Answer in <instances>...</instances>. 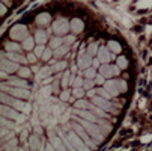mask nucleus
Masks as SVG:
<instances>
[{
  "label": "nucleus",
  "instance_id": "18",
  "mask_svg": "<svg viewBox=\"0 0 152 151\" xmlns=\"http://www.w3.org/2000/svg\"><path fill=\"white\" fill-rule=\"evenodd\" d=\"M3 56H6L8 59H11V60H14V62H18V63H21V65H26V63L29 62V59H27V57L21 56L18 52H6Z\"/></svg>",
  "mask_w": 152,
  "mask_h": 151
},
{
  "label": "nucleus",
  "instance_id": "49",
  "mask_svg": "<svg viewBox=\"0 0 152 151\" xmlns=\"http://www.w3.org/2000/svg\"><path fill=\"white\" fill-rule=\"evenodd\" d=\"M74 112V109H68V110H65V113L62 115V118H60V122H66L68 119H69V116H71V113Z\"/></svg>",
  "mask_w": 152,
  "mask_h": 151
},
{
  "label": "nucleus",
  "instance_id": "50",
  "mask_svg": "<svg viewBox=\"0 0 152 151\" xmlns=\"http://www.w3.org/2000/svg\"><path fill=\"white\" fill-rule=\"evenodd\" d=\"M74 41H75V35H68V36H63V44H66V46H71Z\"/></svg>",
  "mask_w": 152,
  "mask_h": 151
},
{
  "label": "nucleus",
  "instance_id": "42",
  "mask_svg": "<svg viewBox=\"0 0 152 151\" xmlns=\"http://www.w3.org/2000/svg\"><path fill=\"white\" fill-rule=\"evenodd\" d=\"M116 60H118V65H119L121 70H126L128 68V59L125 56H119V57H116Z\"/></svg>",
  "mask_w": 152,
  "mask_h": 151
},
{
  "label": "nucleus",
  "instance_id": "35",
  "mask_svg": "<svg viewBox=\"0 0 152 151\" xmlns=\"http://www.w3.org/2000/svg\"><path fill=\"white\" fill-rule=\"evenodd\" d=\"M107 47L110 49L113 53H121V52H122V47H121V44H119L118 41H108Z\"/></svg>",
  "mask_w": 152,
  "mask_h": 151
},
{
  "label": "nucleus",
  "instance_id": "19",
  "mask_svg": "<svg viewBox=\"0 0 152 151\" xmlns=\"http://www.w3.org/2000/svg\"><path fill=\"white\" fill-rule=\"evenodd\" d=\"M104 88L112 94V97H118L121 92H119V88H118V83H116V80H107L105 83H104Z\"/></svg>",
  "mask_w": 152,
  "mask_h": 151
},
{
  "label": "nucleus",
  "instance_id": "8",
  "mask_svg": "<svg viewBox=\"0 0 152 151\" xmlns=\"http://www.w3.org/2000/svg\"><path fill=\"white\" fill-rule=\"evenodd\" d=\"M71 128H74V130H75V132H77L81 138H83V141L89 145V148H91V150L96 148V145H95V144H92V142H94V139L91 138V135L88 133V130H86V128H84L80 122H77V121H75L74 124H71Z\"/></svg>",
  "mask_w": 152,
  "mask_h": 151
},
{
  "label": "nucleus",
  "instance_id": "47",
  "mask_svg": "<svg viewBox=\"0 0 152 151\" xmlns=\"http://www.w3.org/2000/svg\"><path fill=\"white\" fill-rule=\"evenodd\" d=\"M51 56H54V55H53V49L50 47V49H45L44 55H42V59L44 60H51Z\"/></svg>",
  "mask_w": 152,
  "mask_h": 151
},
{
  "label": "nucleus",
  "instance_id": "59",
  "mask_svg": "<svg viewBox=\"0 0 152 151\" xmlns=\"http://www.w3.org/2000/svg\"><path fill=\"white\" fill-rule=\"evenodd\" d=\"M57 88H59V82H54V85H53V89H54V91H57Z\"/></svg>",
  "mask_w": 152,
  "mask_h": 151
},
{
  "label": "nucleus",
  "instance_id": "6",
  "mask_svg": "<svg viewBox=\"0 0 152 151\" xmlns=\"http://www.w3.org/2000/svg\"><path fill=\"white\" fill-rule=\"evenodd\" d=\"M2 91H5L6 94H11L17 98H23L27 100L30 97V91L29 88H18V86H9V85H2Z\"/></svg>",
  "mask_w": 152,
  "mask_h": 151
},
{
  "label": "nucleus",
  "instance_id": "55",
  "mask_svg": "<svg viewBox=\"0 0 152 151\" xmlns=\"http://www.w3.org/2000/svg\"><path fill=\"white\" fill-rule=\"evenodd\" d=\"M86 94H88V97H91V98H92V97H95V95L98 94V89H94V88H92V89H89Z\"/></svg>",
  "mask_w": 152,
  "mask_h": 151
},
{
  "label": "nucleus",
  "instance_id": "43",
  "mask_svg": "<svg viewBox=\"0 0 152 151\" xmlns=\"http://www.w3.org/2000/svg\"><path fill=\"white\" fill-rule=\"evenodd\" d=\"M84 94H86L84 88H72V97L74 98H83Z\"/></svg>",
  "mask_w": 152,
  "mask_h": 151
},
{
  "label": "nucleus",
  "instance_id": "26",
  "mask_svg": "<svg viewBox=\"0 0 152 151\" xmlns=\"http://www.w3.org/2000/svg\"><path fill=\"white\" fill-rule=\"evenodd\" d=\"M15 130L12 128H8V127H2V142H8L9 139H12L15 136Z\"/></svg>",
  "mask_w": 152,
  "mask_h": 151
},
{
  "label": "nucleus",
  "instance_id": "5",
  "mask_svg": "<svg viewBox=\"0 0 152 151\" xmlns=\"http://www.w3.org/2000/svg\"><path fill=\"white\" fill-rule=\"evenodd\" d=\"M51 30L53 33L59 35V36H65V33H68V30H71V21H68L65 17H59L57 20L53 21L51 24Z\"/></svg>",
  "mask_w": 152,
  "mask_h": 151
},
{
  "label": "nucleus",
  "instance_id": "58",
  "mask_svg": "<svg viewBox=\"0 0 152 151\" xmlns=\"http://www.w3.org/2000/svg\"><path fill=\"white\" fill-rule=\"evenodd\" d=\"M50 82H53V80H51V79H48V77H47V79H44V82H42V83H44V85H48V83H50Z\"/></svg>",
  "mask_w": 152,
  "mask_h": 151
},
{
  "label": "nucleus",
  "instance_id": "34",
  "mask_svg": "<svg viewBox=\"0 0 152 151\" xmlns=\"http://www.w3.org/2000/svg\"><path fill=\"white\" fill-rule=\"evenodd\" d=\"M98 125L101 127V130L104 132V135H107V133H110V132H112V125L108 124L105 119H98Z\"/></svg>",
  "mask_w": 152,
  "mask_h": 151
},
{
  "label": "nucleus",
  "instance_id": "3",
  "mask_svg": "<svg viewBox=\"0 0 152 151\" xmlns=\"http://www.w3.org/2000/svg\"><path fill=\"white\" fill-rule=\"evenodd\" d=\"M68 135V150H91L89 145L83 141V138L74 130H68V127H65Z\"/></svg>",
  "mask_w": 152,
  "mask_h": 151
},
{
  "label": "nucleus",
  "instance_id": "29",
  "mask_svg": "<svg viewBox=\"0 0 152 151\" xmlns=\"http://www.w3.org/2000/svg\"><path fill=\"white\" fill-rule=\"evenodd\" d=\"M5 49H6V52H20L23 49V46L17 44V41H11V42H6L5 44Z\"/></svg>",
  "mask_w": 152,
  "mask_h": 151
},
{
  "label": "nucleus",
  "instance_id": "60",
  "mask_svg": "<svg viewBox=\"0 0 152 151\" xmlns=\"http://www.w3.org/2000/svg\"><path fill=\"white\" fill-rule=\"evenodd\" d=\"M2 2H3L5 5H9V3H11V2H9V0H2Z\"/></svg>",
  "mask_w": 152,
  "mask_h": 151
},
{
  "label": "nucleus",
  "instance_id": "20",
  "mask_svg": "<svg viewBox=\"0 0 152 151\" xmlns=\"http://www.w3.org/2000/svg\"><path fill=\"white\" fill-rule=\"evenodd\" d=\"M50 21H51V15H50L48 12H41V14L36 17L35 23H36L38 26H48Z\"/></svg>",
  "mask_w": 152,
  "mask_h": 151
},
{
  "label": "nucleus",
  "instance_id": "14",
  "mask_svg": "<svg viewBox=\"0 0 152 151\" xmlns=\"http://www.w3.org/2000/svg\"><path fill=\"white\" fill-rule=\"evenodd\" d=\"M20 65H21V63L14 62V60H11V59H8L6 56L2 55V70H5L6 73H15V71H18L20 70Z\"/></svg>",
  "mask_w": 152,
  "mask_h": 151
},
{
  "label": "nucleus",
  "instance_id": "24",
  "mask_svg": "<svg viewBox=\"0 0 152 151\" xmlns=\"http://www.w3.org/2000/svg\"><path fill=\"white\" fill-rule=\"evenodd\" d=\"M51 73H54V70H53L51 67H42V68H39V71L36 73V77H38V80H44V79L50 77Z\"/></svg>",
  "mask_w": 152,
  "mask_h": 151
},
{
  "label": "nucleus",
  "instance_id": "22",
  "mask_svg": "<svg viewBox=\"0 0 152 151\" xmlns=\"http://www.w3.org/2000/svg\"><path fill=\"white\" fill-rule=\"evenodd\" d=\"M84 29V23L80 20V18H72L71 20V30L77 35V33H81Z\"/></svg>",
  "mask_w": 152,
  "mask_h": 151
},
{
  "label": "nucleus",
  "instance_id": "48",
  "mask_svg": "<svg viewBox=\"0 0 152 151\" xmlns=\"http://www.w3.org/2000/svg\"><path fill=\"white\" fill-rule=\"evenodd\" d=\"M98 94H99L101 97H104V98H107V100H110V98H112V94H110V92H108V91H107L105 88H99V89H98Z\"/></svg>",
  "mask_w": 152,
  "mask_h": 151
},
{
  "label": "nucleus",
  "instance_id": "38",
  "mask_svg": "<svg viewBox=\"0 0 152 151\" xmlns=\"http://www.w3.org/2000/svg\"><path fill=\"white\" fill-rule=\"evenodd\" d=\"M71 97H72V91L68 89V88H63V91H62L60 95H59V98H60L62 101H68Z\"/></svg>",
  "mask_w": 152,
  "mask_h": 151
},
{
  "label": "nucleus",
  "instance_id": "25",
  "mask_svg": "<svg viewBox=\"0 0 152 151\" xmlns=\"http://www.w3.org/2000/svg\"><path fill=\"white\" fill-rule=\"evenodd\" d=\"M69 49H71V46L62 44L60 47H57V49H54V50H53V55H54V57H62V56H65V55H68Z\"/></svg>",
  "mask_w": 152,
  "mask_h": 151
},
{
  "label": "nucleus",
  "instance_id": "16",
  "mask_svg": "<svg viewBox=\"0 0 152 151\" xmlns=\"http://www.w3.org/2000/svg\"><path fill=\"white\" fill-rule=\"evenodd\" d=\"M51 91H53L51 86H48V85H44V86H42V88L39 89L38 97H36L38 104H42V103H44L47 98H50V97H51Z\"/></svg>",
  "mask_w": 152,
  "mask_h": 151
},
{
  "label": "nucleus",
  "instance_id": "10",
  "mask_svg": "<svg viewBox=\"0 0 152 151\" xmlns=\"http://www.w3.org/2000/svg\"><path fill=\"white\" fill-rule=\"evenodd\" d=\"M48 138L54 150H66V145H65L63 139L57 135L56 128H48Z\"/></svg>",
  "mask_w": 152,
  "mask_h": 151
},
{
  "label": "nucleus",
  "instance_id": "39",
  "mask_svg": "<svg viewBox=\"0 0 152 151\" xmlns=\"http://www.w3.org/2000/svg\"><path fill=\"white\" fill-rule=\"evenodd\" d=\"M62 44H63V38H62V36H59V35H57V36H54V38L51 39V42H50V46H51V49H53V50H54V49H57V47H60Z\"/></svg>",
  "mask_w": 152,
  "mask_h": 151
},
{
  "label": "nucleus",
  "instance_id": "28",
  "mask_svg": "<svg viewBox=\"0 0 152 151\" xmlns=\"http://www.w3.org/2000/svg\"><path fill=\"white\" fill-rule=\"evenodd\" d=\"M74 107H75V109H91L92 103L91 101H86L83 98H77L75 103H74Z\"/></svg>",
  "mask_w": 152,
  "mask_h": 151
},
{
  "label": "nucleus",
  "instance_id": "4",
  "mask_svg": "<svg viewBox=\"0 0 152 151\" xmlns=\"http://www.w3.org/2000/svg\"><path fill=\"white\" fill-rule=\"evenodd\" d=\"M0 112H2V116H6V118H11L14 121H17V124H24L26 119H27V115L23 113V112H20L17 110L15 107L9 106V104H5L2 103V109H0Z\"/></svg>",
  "mask_w": 152,
  "mask_h": 151
},
{
  "label": "nucleus",
  "instance_id": "44",
  "mask_svg": "<svg viewBox=\"0 0 152 151\" xmlns=\"http://www.w3.org/2000/svg\"><path fill=\"white\" fill-rule=\"evenodd\" d=\"M95 85H96V83H95V79H84L83 88H84L86 91H89V89H92V88H94Z\"/></svg>",
  "mask_w": 152,
  "mask_h": 151
},
{
  "label": "nucleus",
  "instance_id": "36",
  "mask_svg": "<svg viewBox=\"0 0 152 151\" xmlns=\"http://www.w3.org/2000/svg\"><path fill=\"white\" fill-rule=\"evenodd\" d=\"M51 68L54 70V73H60V71H63L65 68H66V62H65V60H59V62H54L53 65H51Z\"/></svg>",
  "mask_w": 152,
  "mask_h": 151
},
{
  "label": "nucleus",
  "instance_id": "32",
  "mask_svg": "<svg viewBox=\"0 0 152 151\" xmlns=\"http://www.w3.org/2000/svg\"><path fill=\"white\" fill-rule=\"evenodd\" d=\"M35 38H32V36H29V38H26L24 41H23V49L24 50H27V52H30L33 47H35Z\"/></svg>",
  "mask_w": 152,
  "mask_h": 151
},
{
  "label": "nucleus",
  "instance_id": "1",
  "mask_svg": "<svg viewBox=\"0 0 152 151\" xmlns=\"http://www.w3.org/2000/svg\"><path fill=\"white\" fill-rule=\"evenodd\" d=\"M74 119H77V122H80L86 128V130H88V133L91 135V138L95 142L101 144L105 139V135L101 130V127L98 125V122H92V121H88V119H84V118H77V116H74Z\"/></svg>",
  "mask_w": 152,
  "mask_h": 151
},
{
  "label": "nucleus",
  "instance_id": "46",
  "mask_svg": "<svg viewBox=\"0 0 152 151\" xmlns=\"http://www.w3.org/2000/svg\"><path fill=\"white\" fill-rule=\"evenodd\" d=\"M44 52H45V46H44V44H38V46L35 47V52H33V53H35L38 57H42Z\"/></svg>",
  "mask_w": 152,
  "mask_h": 151
},
{
  "label": "nucleus",
  "instance_id": "57",
  "mask_svg": "<svg viewBox=\"0 0 152 151\" xmlns=\"http://www.w3.org/2000/svg\"><path fill=\"white\" fill-rule=\"evenodd\" d=\"M8 74H9V73H6L5 70H2V73H0V76H2V79H6V77H8Z\"/></svg>",
  "mask_w": 152,
  "mask_h": 151
},
{
  "label": "nucleus",
  "instance_id": "37",
  "mask_svg": "<svg viewBox=\"0 0 152 151\" xmlns=\"http://www.w3.org/2000/svg\"><path fill=\"white\" fill-rule=\"evenodd\" d=\"M83 83H84V79L83 77L72 76V79H71V86H72V88H83Z\"/></svg>",
  "mask_w": 152,
  "mask_h": 151
},
{
  "label": "nucleus",
  "instance_id": "30",
  "mask_svg": "<svg viewBox=\"0 0 152 151\" xmlns=\"http://www.w3.org/2000/svg\"><path fill=\"white\" fill-rule=\"evenodd\" d=\"M18 139L17 138H12V139H9L6 144H3L2 145V148L3 150H18Z\"/></svg>",
  "mask_w": 152,
  "mask_h": 151
},
{
  "label": "nucleus",
  "instance_id": "51",
  "mask_svg": "<svg viewBox=\"0 0 152 151\" xmlns=\"http://www.w3.org/2000/svg\"><path fill=\"white\" fill-rule=\"evenodd\" d=\"M95 83H96V85H104V83H105V77H104L102 74H96Z\"/></svg>",
  "mask_w": 152,
  "mask_h": 151
},
{
  "label": "nucleus",
  "instance_id": "11",
  "mask_svg": "<svg viewBox=\"0 0 152 151\" xmlns=\"http://www.w3.org/2000/svg\"><path fill=\"white\" fill-rule=\"evenodd\" d=\"M92 56L88 53V52H81L80 55H78V57H77V67L80 68V70H86V68H89V67H92Z\"/></svg>",
  "mask_w": 152,
  "mask_h": 151
},
{
  "label": "nucleus",
  "instance_id": "21",
  "mask_svg": "<svg viewBox=\"0 0 152 151\" xmlns=\"http://www.w3.org/2000/svg\"><path fill=\"white\" fill-rule=\"evenodd\" d=\"M6 85H9V86H18V88H29V83H27L23 77H21V79L9 77L8 82H6Z\"/></svg>",
  "mask_w": 152,
  "mask_h": 151
},
{
  "label": "nucleus",
  "instance_id": "13",
  "mask_svg": "<svg viewBox=\"0 0 152 151\" xmlns=\"http://www.w3.org/2000/svg\"><path fill=\"white\" fill-rule=\"evenodd\" d=\"M98 59L101 60V63H108L112 59H115V53L108 49L107 46H102V47H99V50H98Z\"/></svg>",
  "mask_w": 152,
  "mask_h": 151
},
{
  "label": "nucleus",
  "instance_id": "52",
  "mask_svg": "<svg viewBox=\"0 0 152 151\" xmlns=\"http://www.w3.org/2000/svg\"><path fill=\"white\" fill-rule=\"evenodd\" d=\"M36 57H38V56H36L35 53H29V55H27V59H29L30 63H35V62H36Z\"/></svg>",
  "mask_w": 152,
  "mask_h": 151
},
{
  "label": "nucleus",
  "instance_id": "40",
  "mask_svg": "<svg viewBox=\"0 0 152 151\" xmlns=\"http://www.w3.org/2000/svg\"><path fill=\"white\" fill-rule=\"evenodd\" d=\"M17 73H18L20 77H23V79H27V77H30V74H32L30 68H27V67H20V70H18Z\"/></svg>",
  "mask_w": 152,
  "mask_h": 151
},
{
  "label": "nucleus",
  "instance_id": "54",
  "mask_svg": "<svg viewBox=\"0 0 152 151\" xmlns=\"http://www.w3.org/2000/svg\"><path fill=\"white\" fill-rule=\"evenodd\" d=\"M33 132H35V133H38V135H42V125H41V124L35 125V127H33Z\"/></svg>",
  "mask_w": 152,
  "mask_h": 151
},
{
  "label": "nucleus",
  "instance_id": "53",
  "mask_svg": "<svg viewBox=\"0 0 152 151\" xmlns=\"http://www.w3.org/2000/svg\"><path fill=\"white\" fill-rule=\"evenodd\" d=\"M92 67H95V68H96V70H98V68H99V67H101V60H99V59H98V57H96V59H94V60H92Z\"/></svg>",
  "mask_w": 152,
  "mask_h": 151
},
{
  "label": "nucleus",
  "instance_id": "7",
  "mask_svg": "<svg viewBox=\"0 0 152 151\" xmlns=\"http://www.w3.org/2000/svg\"><path fill=\"white\" fill-rule=\"evenodd\" d=\"M9 36L14 41H24L26 38H29V30L24 24H15V26L11 27Z\"/></svg>",
  "mask_w": 152,
  "mask_h": 151
},
{
  "label": "nucleus",
  "instance_id": "23",
  "mask_svg": "<svg viewBox=\"0 0 152 151\" xmlns=\"http://www.w3.org/2000/svg\"><path fill=\"white\" fill-rule=\"evenodd\" d=\"M48 33H51V30L45 32V30H38L35 33V41L36 44H45V42L48 41Z\"/></svg>",
  "mask_w": 152,
  "mask_h": 151
},
{
  "label": "nucleus",
  "instance_id": "2",
  "mask_svg": "<svg viewBox=\"0 0 152 151\" xmlns=\"http://www.w3.org/2000/svg\"><path fill=\"white\" fill-rule=\"evenodd\" d=\"M2 103L15 107L17 110L23 112V113H26V115H29L30 110H32V106H30L29 103L23 101V98H17V97H14V95H11V94H2Z\"/></svg>",
  "mask_w": 152,
  "mask_h": 151
},
{
  "label": "nucleus",
  "instance_id": "12",
  "mask_svg": "<svg viewBox=\"0 0 152 151\" xmlns=\"http://www.w3.org/2000/svg\"><path fill=\"white\" fill-rule=\"evenodd\" d=\"M92 103H94V104H96V106H99L101 109H104L105 112H115L113 104H112L110 101H108L107 98L101 97V95H95V97H92Z\"/></svg>",
  "mask_w": 152,
  "mask_h": 151
},
{
  "label": "nucleus",
  "instance_id": "15",
  "mask_svg": "<svg viewBox=\"0 0 152 151\" xmlns=\"http://www.w3.org/2000/svg\"><path fill=\"white\" fill-rule=\"evenodd\" d=\"M29 150H44V144H42V139H41V135L35 133L32 136H29Z\"/></svg>",
  "mask_w": 152,
  "mask_h": 151
},
{
  "label": "nucleus",
  "instance_id": "17",
  "mask_svg": "<svg viewBox=\"0 0 152 151\" xmlns=\"http://www.w3.org/2000/svg\"><path fill=\"white\" fill-rule=\"evenodd\" d=\"M65 110H66V106H65V101H62L60 100V103H53V107H51V113H53V116L54 118H57L59 121H60V118H62V115L65 113Z\"/></svg>",
  "mask_w": 152,
  "mask_h": 151
},
{
  "label": "nucleus",
  "instance_id": "45",
  "mask_svg": "<svg viewBox=\"0 0 152 151\" xmlns=\"http://www.w3.org/2000/svg\"><path fill=\"white\" fill-rule=\"evenodd\" d=\"M98 44L96 42H92V44H89L88 46V53L91 55V56H95V55H98Z\"/></svg>",
  "mask_w": 152,
  "mask_h": 151
},
{
  "label": "nucleus",
  "instance_id": "41",
  "mask_svg": "<svg viewBox=\"0 0 152 151\" xmlns=\"http://www.w3.org/2000/svg\"><path fill=\"white\" fill-rule=\"evenodd\" d=\"M116 83H118V88H119V92H121V94H125V92L128 91V83H126L125 80L118 79V80H116Z\"/></svg>",
  "mask_w": 152,
  "mask_h": 151
},
{
  "label": "nucleus",
  "instance_id": "9",
  "mask_svg": "<svg viewBox=\"0 0 152 151\" xmlns=\"http://www.w3.org/2000/svg\"><path fill=\"white\" fill-rule=\"evenodd\" d=\"M98 70H99V74H102L105 79H110L113 76H119L121 74L119 65H110V63H101V67Z\"/></svg>",
  "mask_w": 152,
  "mask_h": 151
},
{
  "label": "nucleus",
  "instance_id": "56",
  "mask_svg": "<svg viewBox=\"0 0 152 151\" xmlns=\"http://www.w3.org/2000/svg\"><path fill=\"white\" fill-rule=\"evenodd\" d=\"M0 14H2V15L6 14V5H5L3 2H2V5H0Z\"/></svg>",
  "mask_w": 152,
  "mask_h": 151
},
{
  "label": "nucleus",
  "instance_id": "33",
  "mask_svg": "<svg viewBox=\"0 0 152 151\" xmlns=\"http://www.w3.org/2000/svg\"><path fill=\"white\" fill-rule=\"evenodd\" d=\"M91 110H92V112H94V113H95V115H96L98 118H99V116H101V118H105V116H107V112H105L104 109H101L99 106L94 104V103H92V107H91Z\"/></svg>",
  "mask_w": 152,
  "mask_h": 151
},
{
  "label": "nucleus",
  "instance_id": "31",
  "mask_svg": "<svg viewBox=\"0 0 152 151\" xmlns=\"http://www.w3.org/2000/svg\"><path fill=\"white\" fill-rule=\"evenodd\" d=\"M96 68L95 67H89V68H86V70H83V76H84V79H95L96 77Z\"/></svg>",
  "mask_w": 152,
  "mask_h": 151
},
{
  "label": "nucleus",
  "instance_id": "27",
  "mask_svg": "<svg viewBox=\"0 0 152 151\" xmlns=\"http://www.w3.org/2000/svg\"><path fill=\"white\" fill-rule=\"evenodd\" d=\"M71 79H72V73L71 71H65L63 76H62V80H60L62 88H68V86H71Z\"/></svg>",
  "mask_w": 152,
  "mask_h": 151
}]
</instances>
